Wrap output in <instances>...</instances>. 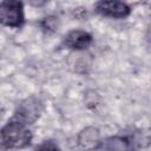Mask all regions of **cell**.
I'll use <instances>...</instances> for the list:
<instances>
[{
    "mask_svg": "<svg viewBox=\"0 0 151 151\" xmlns=\"http://www.w3.org/2000/svg\"><path fill=\"white\" fill-rule=\"evenodd\" d=\"M29 124L21 117L14 116L0 129V150L7 151L13 149H25L32 142Z\"/></svg>",
    "mask_w": 151,
    "mask_h": 151,
    "instance_id": "1",
    "label": "cell"
},
{
    "mask_svg": "<svg viewBox=\"0 0 151 151\" xmlns=\"http://www.w3.org/2000/svg\"><path fill=\"white\" fill-rule=\"evenodd\" d=\"M25 24L24 5L17 0L0 2V25L20 28Z\"/></svg>",
    "mask_w": 151,
    "mask_h": 151,
    "instance_id": "2",
    "label": "cell"
},
{
    "mask_svg": "<svg viewBox=\"0 0 151 151\" xmlns=\"http://www.w3.org/2000/svg\"><path fill=\"white\" fill-rule=\"evenodd\" d=\"M96 11L104 17L116 19H123L131 14V7L123 1H99L96 5Z\"/></svg>",
    "mask_w": 151,
    "mask_h": 151,
    "instance_id": "3",
    "label": "cell"
},
{
    "mask_svg": "<svg viewBox=\"0 0 151 151\" xmlns=\"http://www.w3.org/2000/svg\"><path fill=\"white\" fill-rule=\"evenodd\" d=\"M93 42L92 35L83 29H73L68 32L64 38V45L71 50H86Z\"/></svg>",
    "mask_w": 151,
    "mask_h": 151,
    "instance_id": "4",
    "label": "cell"
},
{
    "mask_svg": "<svg viewBox=\"0 0 151 151\" xmlns=\"http://www.w3.org/2000/svg\"><path fill=\"white\" fill-rule=\"evenodd\" d=\"M78 142L80 144V146L85 150H93L97 149L100 139H99V132L97 129L94 127H86L84 129L78 138Z\"/></svg>",
    "mask_w": 151,
    "mask_h": 151,
    "instance_id": "5",
    "label": "cell"
},
{
    "mask_svg": "<svg viewBox=\"0 0 151 151\" xmlns=\"http://www.w3.org/2000/svg\"><path fill=\"white\" fill-rule=\"evenodd\" d=\"M129 143L124 138H110L106 140V150L107 151H126Z\"/></svg>",
    "mask_w": 151,
    "mask_h": 151,
    "instance_id": "6",
    "label": "cell"
},
{
    "mask_svg": "<svg viewBox=\"0 0 151 151\" xmlns=\"http://www.w3.org/2000/svg\"><path fill=\"white\" fill-rule=\"evenodd\" d=\"M34 151H60V149L53 140H45L39 144Z\"/></svg>",
    "mask_w": 151,
    "mask_h": 151,
    "instance_id": "7",
    "label": "cell"
}]
</instances>
